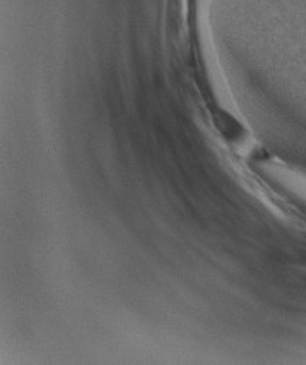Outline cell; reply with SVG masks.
I'll use <instances>...</instances> for the list:
<instances>
[{
  "instance_id": "1",
  "label": "cell",
  "mask_w": 306,
  "mask_h": 365,
  "mask_svg": "<svg viewBox=\"0 0 306 365\" xmlns=\"http://www.w3.org/2000/svg\"><path fill=\"white\" fill-rule=\"evenodd\" d=\"M266 174L282 193L306 207V175L282 165H270Z\"/></svg>"
}]
</instances>
